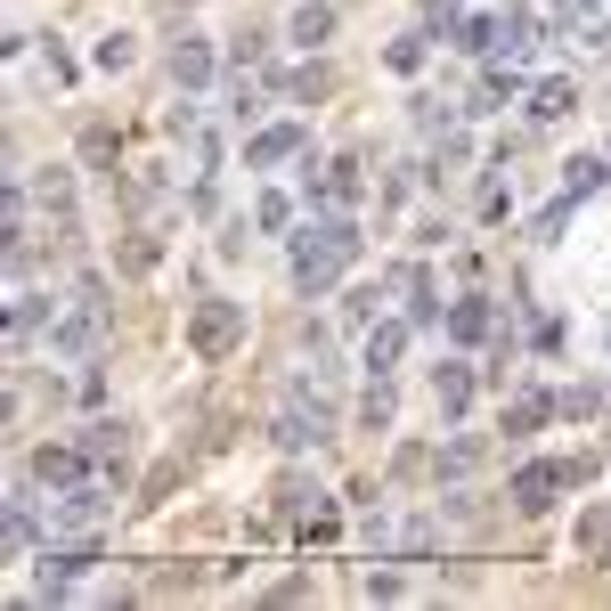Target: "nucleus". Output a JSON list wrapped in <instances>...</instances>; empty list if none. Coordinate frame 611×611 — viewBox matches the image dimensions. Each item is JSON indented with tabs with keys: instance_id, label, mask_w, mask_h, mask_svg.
Here are the masks:
<instances>
[{
	"instance_id": "6e6552de",
	"label": "nucleus",
	"mask_w": 611,
	"mask_h": 611,
	"mask_svg": "<svg viewBox=\"0 0 611 611\" xmlns=\"http://www.w3.org/2000/svg\"><path fill=\"white\" fill-rule=\"evenodd\" d=\"M603 180H611V163H596V156H579V163H562V196H571V204H579V196H596V187H603Z\"/></svg>"
},
{
	"instance_id": "ddd939ff",
	"label": "nucleus",
	"mask_w": 611,
	"mask_h": 611,
	"mask_svg": "<svg viewBox=\"0 0 611 611\" xmlns=\"http://www.w3.org/2000/svg\"><path fill=\"white\" fill-rule=\"evenodd\" d=\"M326 204H360V163H326Z\"/></svg>"
},
{
	"instance_id": "f3484780",
	"label": "nucleus",
	"mask_w": 611,
	"mask_h": 611,
	"mask_svg": "<svg viewBox=\"0 0 611 611\" xmlns=\"http://www.w3.org/2000/svg\"><path fill=\"white\" fill-rule=\"evenodd\" d=\"M538 416H546V399L530 392V399H514V416H505V425H514V432H530V425H538Z\"/></svg>"
},
{
	"instance_id": "7ed1b4c3",
	"label": "nucleus",
	"mask_w": 611,
	"mask_h": 611,
	"mask_svg": "<svg viewBox=\"0 0 611 611\" xmlns=\"http://www.w3.org/2000/svg\"><path fill=\"white\" fill-rule=\"evenodd\" d=\"M587 465H522L514 473V505H522V514H546V505H555V490H562V481H579Z\"/></svg>"
},
{
	"instance_id": "2eb2a0df",
	"label": "nucleus",
	"mask_w": 611,
	"mask_h": 611,
	"mask_svg": "<svg viewBox=\"0 0 611 611\" xmlns=\"http://www.w3.org/2000/svg\"><path fill=\"white\" fill-rule=\"evenodd\" d=\"M587 555H611V505H596V514H587Z\"/></svg>"
},
{
	"instance_id": "9d476101",
	"label": "nucleus",
	"mask_w": 611,
	"mask_h": 611,
	"mask_svg": "<svg viewBox=\"0 0 611 611\" xmlns=\"http://www.w3.org/2000/svg\"><path fill=\"white\" fill-rule=\"evenodd\" d=\"M465 399H473V375H465V360H449L440 367V416H457Z\"/></svg>"
},
{
	"instance_id": "dca6fc26",
	"label": "nucleus",
	"mask_w": 611,
	"mask_h": 611,
	"mask_svg": "<svg viewBox=\"0 0 611 611\" xmlns=\"http://www.w3.org/2000/svg\"><path fill=\"white\" fill-rule=\"evenodd\" d=\"M204 74H213V57H204V50H196V41H187V50H180V82H187V90H196V82H204Z\"/></svg>"
},
{
	"instance_id": "f03ea898",
	"label": "nucleus",
	"mask_w": 611,
	"mask_h": 611,
	"mask_svg": "<svg viewBox=\"0 0 611 611\" xmlns=\"http://www.w3.org/2000/svg\"><path fill=\"white\" fill-rule=\"evenodd\" d=\"M237 334H245V310H237V302H204L196 319H187V343H196L204 360H221V351L237 343Z\"/></svg>"
},
{
	"instance_id": "f8f14e48",
	"label": "nucleus",
	"mask_w": 611,
	"mask_h": 611,
	"mask_svg": "<svg viewBox=\"0 0 611 611\" xmlns=\"http://www.w3.org/2000/svg\"><path fill=\"white\" fill-rule=\"evenodd\" d=\"M449 334H457V343H481V334H490V310H481V302H457V310H449Z\"/></svg>"
},
{
	"instance_id": "4468645a",
	"label": "nucleus",
	"mask_w": 611,
	"mask_h": 611,
	"mask_svg": "<svg viewBox=\"0 0 611 611\" xmlns=\"http://www.w3.org/2000/svg\"><path fill=\"white\" fill-rule=\"evenodd\" d=\"M334 33V9H302L293 17V41H326Z\"/></svg>"
},
{
	"instance_id": "0eeeda50",
	"label": "nucleus",
	"mask_w": 611,
	"mask_h": 611,
	"mask_svg": "<svg viewBox=\"0 0 611 611\" xmlns=\"http://www.w3.org/2000/svg\"><path fill=\"white\" fill-rule=\"evenodd\" d=\"M571 107H579V90H571V82H538V90H530V115H538V122H562Z\"/></svg>"
},
{
	"instance_id": "1a4fd4ad",
	"label": "nucleus",
	"mask_w": 611,
	"mask_h": 611,
	"mask_svg": "<svg viewBox=\"0 0 611 611\" xmlns=\"http://www.w3.org/2000/svg\"><path fill=\"white\" fill-rule=\"evenodd\" d=\"M278 440H286V449H302V440H326V408H286Z\"/></svg>"
},
{
	"instance_id": "f257e3e1",
	"label": "nucleus",
	"mask_w": 611,
	"mask_h": 611,
	"mask_svg": "<svg viewBox=\"0 0 611 611\" xmlns=\"http://www.w3.org/2000/svg\"><path fill=\"white\" fill-rule=\"evenodd\" d=\"M360 261V228L351 221H319V228H302V253H293V278H302V293H326L343 269Z\"/></svg>"
},
{
	"instance_id": "9b49d317",
	"label": "nucleus",
	"mask_w": 611,
	"mask_h": 611,
	"mask_svg": "<svg viewBox=\"0 0 611 611\" xmlns=\"http://www.w3.org/2000/svg\"><path fill=\"white\" fill-rule=\"evenodd\" d=\"M82 449H90V465H122V449H131V440H122V425H98Z\"/></svg>"
},
{
	"instance_id": "423d86ee",
	"label": "nucleus",
	"mask_w": 611,
	"mask_h": 611,
	"mask_svg": "<svg viewBox=\"0 0 611 611\" xmlns=\"http://www.w3.org/2000/svg\"><path fill=\"white\" fill-rule=\"evenodd\" d=\"M399 351H408V319H384V326L367 334V367H375V375H384V367L399 360Z\"/></svg>"
},
{
	"instance_id": "39448f33",
	"label": "nucleus",
	"mask_w": 611,
	"mask_h": 611,
	"mask_svg": "<svg viewBox=\"0 0 611 611\" xmlns=\"http://www.w3.org/2000/svg\"><path fill=\"white\" fill-rule=\"evenodd\" d=\"M293 147H302V122H278V131H261V139L245 147V163H253V172H261V163H286Z\"/></svg>"
},
{
	"instance_id": "20e7f679",
	"label": "nucleus",
	"mask_w": 611,
	"mask_h": 611,
	"mask_svg": "<svg viewBox=\"0 0 611 611\" xmlns=\"http://www.w3.org/2000/svg\"><path fill=\"white\" fill-rule=\"evenodd\" d=\"M571 33L587 50H611V0H571Z\"/></svg>"
}]
</instances>
